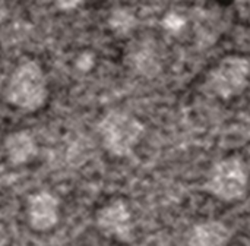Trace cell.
Segmentation results:
<instances>
[{
    "label": "cell",
    "mask_w": 250,
    "mask_h": 246,
    "mask_svg": "<svg viewBox=\"0 0 250 246\" xmlns=\"http://www.w3.org/2000/svg\"><path fill=\"white\" fill-rule=\"evenodd\" d=\"M6 98L15 107L26 112H34L44 104L47 79L37 62L28 60L15 69L6 88Z\"/></svg>",
    "instance_id": "6da1fadb"
},
{
    "label": "cell",
    "mask_w": 250,
    "mask_h": 246,
    "mask_svg": "<svg viewBox=\"0 0 250 246\" xmlns=\"http://www.w3.org/2000/svg\"><path fill=\"white\" fill-rule=\"evenodd\" d=\"M103 144L116 157H127L142 138L144 125L129 113L113 110L107 113L98 125Z\"/></svg>",
    "instance_id": "7a4b0ae2"
},
{
    "label": "cell",
    "mask_w": 250,
    "mask_h": 246,
    "mask_svg": "<svg viewBox=\"0 0 250 246\" xmlns=\"http://www.w3.org/2000/svg\"><path fill=\"white\" fill-rule=\"evenodd\" d=\"M249 185L245 164L237 157L218 161L209 172L205 191L221 201H237L246 195Z\"/></svg>",
    "instance_id": "3957f363"
},
{
    "label": "cell",
    "mask_w": 250,
    "mask_h": 246,
    "mask_svg": "<svg viewBox=\"0 0 250 246\" xmlns=\"http://www.w3.org/2000/svg\"><path fill=\"white\" fill-rule=\"evenodd\" d=\"M249 76V60L240 56H229L212 70L211 85L221 98H231L245 91Z\"/></svg>",
    "instance_id": "277c9868"
},
{
    "label": "cell",
    "mask_w": 250,
    "mask_h": 246,
    "mask_svg": "<svg viewBox=\"0 0 250 246\" xmlns=\"http://www.w3.org/2000/svg\"><path fill=\"white\" fill-rule=\"evenodd\" d=\"M97 226L105 236L116 238L122 242H129L132 239V214L122 200H116L98 211Z\"/></svg>",
    "instance_id": "5b68a950"
},
{
    "label": "cell",
    "mask_w": 250,
    "mask_h": 246,
    "mask_svg": "<svg viewBox=\"0 0 250 246\" xmlns=\"http://www.w3.org/2000/svg\"><path fill=\"white\" fill-rule=\"evenodd\" d=\"M28 222L37 232L51 230L59 223V200L47 191L31 195L28 200Z\"/></svg>",
    "instance_id": "8992f818"
},
{
    "label": "cell",
    "mask_w": 250,
    "mask_h": 246,
    "mask_svg": "<svg viewBox=\"0 0 250 246\" xmlns=\"http://www.w3.org/2000/svg\"><path fill=\"white\" fill-rule=\"evenodd\" d=\"M231 239V230L221 222H204L190 230L189 246H226Z\"/></svg>",
    "instance_id": "52a82bcc"
},
{
    "label": "cell",
    "mask_w": 250,
    "mask_h": 246,
    "mask_svg": "<svg viewBox=\"0 0 250 246\" xmlns=\"http://www.w3.org/2000/svg\"><path fill=\"white\" fill-rule=\"evenodd\" d=\"M6 153L12 164H25L37 154V145L29 132L18 131L6 138Z\"/></svg>",
    "instance_id": "ba28073f"
},
{
    "label": "cell",
    "mask_w": 250,
    "mask_h": 246,
    "mask_svg": "<svg viewBox=\"0 0 250 246\" xmlns=\"http://www.w3.org/2000/svg\"><path fill=\"white\" fill-rule=\"evenodd\" d=\"M108 25L116 34L125 35L129 34L136 26V18L130 10L125 7H119L111 12L108 18Z\"/></svg>",
    "instance_id": "9c48e42d"
},
{
    "label": "cell",
    "mask_w": 250,
    "mask_h": 246,
    "mask_svg": "<svg viewBox=\"0 0 250 246\" xmlns=\"http://www.w3.org/2000/svg\"><path fill=\"white\" fill-rule=\"evenodd\" d=\"M163 25H164L166 29L171 31V32H177V31H180L185 26V19L180 15H177L174 12H170V13H167L164 16Z\"/></svg>",
    "instance_id": "30bf717a"
},
{
    "label": "cell",
    "mask_w": 250,
    "mask_h": 246,
    "mask_svg": "<svg viewBox=\"0 0 250 246\" xmlns=\"http://www.w3.org/2000/svg\"><path fill=\"white\" fill-rule=\"evenodd\" d=\"M56 1V6L60 9V10H73L76 9L83 0H54Z\"/></svg>",
    "instance_id": "8fae6325"
},
{
    "label": "cell",
    "mask_w": 250,
    "mask_h": 246,
    "mask_svg": "<svg viewBox=\"0 0 250 246\" xmlns=\"http://www.w3.org/2000/svg\"><path fill=\"white\" fill-rule=\"evenodd\" d=\"M6 15H7V10H6L4 4L0 1V25L3 23V21H4V18H6Z\"/></svg>",
    "instance_id": "7c38bea8"
}]
</instances>
